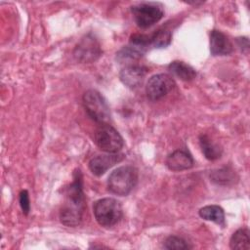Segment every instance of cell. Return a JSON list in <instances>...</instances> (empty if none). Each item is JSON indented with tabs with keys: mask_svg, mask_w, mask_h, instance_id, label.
Segmentation results:
<instances>
[{
	"mask_svg": "<svg viewBox=\"0 0 250 250\" xmlns=\"http://www.w3.org/2000/svg\"><path fill=\"white\" fill-rule=\"evenodd\" d=\"M83 105L87 114L100 124L108 123L110 120L109 106L104 96L97 90L90 89L82 97Z\"/></svg>",
	"mask_w": 250,
	"mask_h": 250,
	"instance_id": "277c9868",
	"label": "cell"
},
{
	"mask_svg": "<svg viewBox=\"0 0 250 250\" xmlns=\"http://www.w3.org/2000/svg\"><path fill=\"white\" fill-rule=\"evenodd\" d=\"M233 51V45L229 37L220 30L210 33V52L213 56H226Z\"/></svg>",
	"mask_w": 250,
	"mask_h": 250,
	"instance_id": "8fae6325",
	"label": "cell"
},
{
	"mask_svg": "<svg viewBox=\"0 0 250 250\" xmlns=\"http://www.w3.org/2000/svg\"><path fill=\"white\" fill-rule=\"evenodd\" d=\"M166 166L174 172L188 170L193 166V158L187 150L177 149L167 156Z\"/></svg>",
	"mask_w": 250,
	"mask_h": 250,
	"instance_id": "7c38bea8",
	"label": "cell"
},
{
	"mask_svg": "<svg viewBox=\"0 0 250 250\" xmlns=\"http://www.w3.org/2000/svg\"><path fill=\"white\" fill-rule=\"evenodd\" d=\"M164 248L170 250H186L190 249L191 247L182 237L171 235L164 241Z\"/></svg>",
	"mask_w": 250,
	"mask_h": 250,
	"instance_id": "ffe728a7",
	"label": "cell"
},
{
	"mask_svg": "<svg viewBox=\"0 0 250 250\" xmlns=\"http://www.w3.org/2000/svg\"><path fill=\"white\" fill-rule=\"evenodd\" d=\"M86 203L83 192L82 174L76 170L73 175V182L67 188L65 200L60 212V220L66 227H77L81 224L85 212Z\"/></svg>",
	"mask_w": 250,
	"mask_h": 250,
	"instance_id": "6da1fadb",
	"label": "cell"
},
{
	"mask_svg": "<svg viewBox=\"0 0 250 250\" xmlns=\"http://www.w3.org/2000/svg\"><path fill=\"white\" fill-rule=\"evenodd\" d=\"M229 247L231 249H249L250 248V236L248 229H237L229 239Z\"/></svg>",
	"mask_w": 250,
	"mask_h": 250,
	"instance_id": "e0dca14e",
	"label": "cell"
},
{
	"mask_svg": "<svg viewBox=\"0 0 250 250\" xmlns=\"http://www.w3.org/2000/svg\"><path fill=\"white\" fill-rule=\"evenodd\" d=\"M169 71L183 81H190L196 76L195 69L182 61H174L168 65Z\"/></svg>",
	"mask_w": 250,
	"mask_h": 250,
	"instance_id": "4fadbf2b",
	"label": "cell"
},
{
	"mask_svg": "<svg viewBox=\"0 0 250 250\" xmlns=\"http://www.w3.org/2000/svg\"><path fill=\"white\" fill-rule=\"evenodd\" d=\"M146 49L140 46L129 43L128 46H125L116 54V59L119 62H128L131 61H137L146 53Z\"/></svg>",
	"mask_w": 250,
	"mask_h": 250,
	"instance_id": "2e32d148",
	"label": "cell"
},
{
	"mask_svg": "<svg viewBox=\"0 0 250 250\" xmlns=\"http://www.w3.org/2000/svg\"><path fill=\"white\" fill-rule=\"evenodd\" d=\"M138 182V170L133 166H121L108 176V190L119 196L128 195Z\"/></svg>",
	"mask_w": 250,
	"mask_h": 250,
	"instance_id": "7a4b0ae2",
	"label": "cell"
},
{
	"mask_svg": "<svg viewBox=\"0 0 250 250\" xmlns=\"http://www.w3.org/2000/svg\"><path fill=\"white\" fill-rule=\"evenodd\" d=\"M102 55L98 39L91 33L83 36L73 50L74 59L81 63H90L97 61Z\"/></svg>",
	"mask_w": 250,
	"mask_h": 250,
	"instance_id": "52a82bcc",
	"label": "cell"
},
{
	"mask_svg": "<svg viewBox=\"0 0 250 250\" xmlns=\"http://www.w3.org/2000/svg\"><path fill=\"white\" fill-rule=\"evenodd\" d=\"M199 216L206 220L216 223L217 225H225V212L219 205H207L199 209Z\"/></svg>",
	"mask_w": 250,
	"mask_h": 250,
	"instance_id": "9a60e30c",
	"label": "cell"
},
{
	"mask_svg": "<svg viewBox=\"0 0 250 250\" xmlns=\"http://www.w3.org/2000/svg\"><path fill=\"white\" fill-rule=\"evenodd\" d=\"M93 212L98 224L104 228L115 226L123 215L120 202L110 197L97 200L93 205Z\"/></svg>",
	"mask_w": 250,
	"mask_h": 250,
	"instance_id": "3957f363",
	"label": "cell"
},
{
	"mask_svg": "<svg viewBox=\"0 0 250 250\" xmlns=\"http://www.w3.org/2000/svg\"><path fill=\"white\" fill-rule=\"evenodd\" d=\"M125 155L123 153H107L101 154L93 157L89 161V169L95 176L104 175L109 168L121 162L124 159Z\"/></svg>",
	"mask_w": 250,
	"mask_h": 250,
	"instance_id": "9c48e42d",
	"label": "cell"
},
{
	"mask_svg": "<svg viewBox=\"0 0 250 250\" xmlns=\"http://www.w3.org/2000/svg\"><path fill=\"white\" fill-rule=\"evenodd\" d=\"M150 45L155 48H166L170 45L172 40V34L168 29L159 28L154 33L149 35Z\"/></svg>",
	"mask_w": 250,
	"mask_h": 250,
	"instance_id": "ac0fdd59",
	"label": "cell"
},
{
	"mask_svg": "<svg viewBox=\"0 0 250 250\" xmlns=\"http://www.w3.org/2000/svg\"><path fill=\"white\" fill-rule=\"evenodd\" d=\"M97 146L106 153H117L124 146V141L116 129L108 123L100 124L94 134Z\"/></svg>",
	"mask_w": 250,
	"mask_h": 250,
	"instance_id": "5b68a950",
	"label": "cell"
},
{
	"mask_svg": "<svg viewBox=\"0 0 250 250\" xmlns=\"http://www.w3.org/2000/svg\"><path fill=\"white\" fill-rule=\"evenodd\" d=\"M147 73V68L139 64H129L119 73L120 81L130 89L141 86Z\"/></svg>",
	"mask_w": 250,
	"mask_h": 250,
	"instance_id": "30bf717a",
	"label": "cell"
},
{
	"mask_svg": "<svg viewBox=\"0 0 250 250\" xmlns=\"http://www.w3.org/2000/svg\"><path fill=\"white\" fill-rule=\"evenodd\" d=\"M199 145L204 156L208 160L213 161L221 157L223 152L222 147L219 145L215 144L207 135L202 134L199 136Z\"/></svg>",
	"mask_w": 250,
	"mask_h": 250,
	"instance_id": "5bb4252c",
	"label": "cell"
},
{
	"mask_svg": "<svg viewBox=\"0 0 250 250\" xmlns=\"http://www.w3.org/2000/svg\"><path fill=\"white\" fill-rule=\"evenodd\" d=\"M175 86V81L170 75L158 73L148 79L146 86V93L150 101H159L167 96Z\"/></svg>",
	"mask_w": 250,
	"mask_h": 250,
	"instance_id": "ba28073f",
	"label": "cell"
},
{
	"mask_svg": "<svg viewBox=\"0 0 250 250\" xmlns=\"http://www.w3.org/2000/svg\"><path fill=\"white\" fill-rule=\"evenodd\" d=\"M234 172L229 168H222L216 171H213L210 175V179L212 182L218 185H228L234 180Z\"/></svg>",
	"mask_w": 250,
	"mask_h": 250,
	"instance_id": "d6986e66",
	"label": "cell"
},
{
	"mask_svg": "<svg viewBox=\"0 0 250 250\" xmlns=\"http://www.w3.org/2000/svg\"><path fill=\"white\" fill-rule=\"evenodd\" d=\"M135 22L141 28H147L159 21L163 15V7L156 2H143L131 7Z\"/></svg>",
	"mask_w": 250,
	"mask_h": 250,
	"instance_id": "8992f818",
	"label": "cell"
},
{
	"mask_svg": "<svg viewBox=\"0 0 250 250\" xmlns=\"http://www.w3.org/2000/svg\"><path fill=\"white\" fill-rule=\"evenodd\" d=\"M20 205L22 210V213L24 215H27L30 210V201L28 191L26 189H23L20 192Z\"/></svg>",
	"mask_w": 250,
	"mask_h": 250,
	"instance_id": "44dd1931",
	"label": "cell"
}]
</instances>
